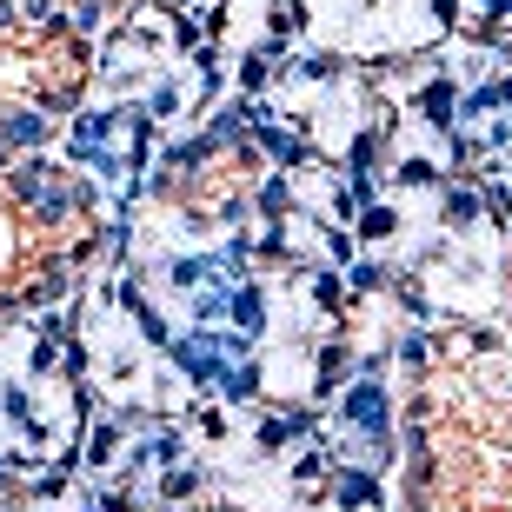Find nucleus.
Here are the masks:
<instances>
[{
    "instance_id": "3",
    "label": "nucleus",
    "mask_w": 512,
    "mask_h": 512,
    "mask_svg": "<svg viewBox=\"0 0 512 512\" xmlns=\"http://www.w3.org/2000/svg\"><path fill=\"white\" fill-rule=\"evenodd\" d=\"M94 80V47L54 14L0 7V153L54 127Z\"/></svg>"
},
{
    "instance_id": "2",
    "label": "nucleus",
    "mask_w": 512,
    "mask_h": 512,
    "mask_svg": "<svg viewBox=\"0 0 512 512\" xmlns=\"http://www.w3.org/2000/svg\"><path fill=\"white\" fill-rule=\"evenodd\" d=\"M100 187L47 153H0V313L40 306L100 253Z\"/></svg>"
},
{
    "instance_id": "1",
    "label": "nucleus",
    "mask_w": 512,
    "mask_h": 512,
    "mask_svg": "<svg viewBox=\"0 0 512 512\" xmlns=\"http://www.w3.org/2000/svg\"><path fill=\"white\" fill-rule=\"evenodd\" d=\"M406 512H512V340L439 326L406 393Z\"/></svg>"
},
{
    "instance_id": "4",
    "label": "nucleus",
    "mask_w": 512,
    "mask_h": 512,
    "mask_svg": "<svg viewBox=\"0 0 512 512\" xmlns=\"http://www.w3.org/2000/svg\"><path fill=\"white\" fill-rule=\"evenodd\" d=\"M506 340H512V260H506Z\"/></svg>"
}]
</instances>
